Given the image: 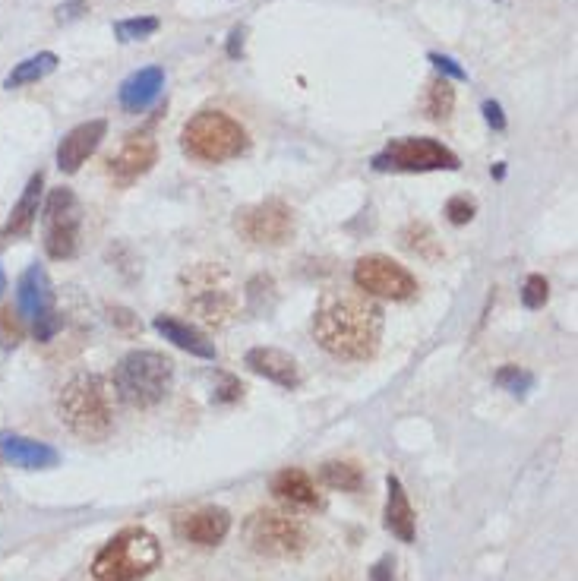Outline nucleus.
I'll list each match as a JSON object with an SVG mask.
<instances>
[{
  "mask_svg": "<svg viewBox=\"0 0 578 581\" xmlns=\"http://www.w3.org/2000/svg\"><path fill=\"white\" fill-rule=\"evenodd\" d=\"M313 335L338 360H370L383 338V307L367 294L329 291L316 307Z\"/></svg>",
  "mask_w": 578,
  "mask_h": 581,
  "instance_id": "nucleus-1",
  "label": "nucleus"
},
{
  "mask_svg": "<svg viewBox=\"0 0 578 581\" xmlns=\"http://www.w3.org/2000/svg\"><path fill=\"white\" fill-rule=\"evenodd\" d=\"M57 414L64 427L86 439V443H102L114 430V408L108 383L98 373H76L70 383L61 389L57 398Z\"/></svg>",
  "mask_w": 578,
  "mask_h": 581,
  "instance_id": "nucleus-2",
  "label": "nucleus"
},
{
  "mask_svg": "<svg viewBox=\"0 0 578 581\" xmlns=\"http://www.w3.org/2000/svg\"><path fill=\"white\" fill-rule=\"evenodd\" d=\"M247 146V130L225 111H199L181 130V149L203 165H222L231 158H241Z\"/></svg>",
  "mask_w": 578,
  "mask_h": 581,
  "instance_id": "nucleus-3",
  "label": "nucleus"
},
{
  "mask_svg": "<svg viewBox=\"0 0 578 581\" xmlns=\"http://www.w3.org/2000/svg\"><path fill=\"white\" fill-rule=\"evenodd\" d=\"M162 547L146 528H124L98 550L92 563L95 581H139L158 569Z\"/></svg>",
  "mask_w": 578,
  "mask_h": 581,
  "instance_id": "nucleus-4",
  "label": "nucleus"
},
{
  "mask_svg": "<svg viewBox=\"0 0 578 581\" xmlns=\"http://www.w3.org/2000/svg\"><path fill=\"white\" fill-rule=\"evenodd\" d=\"M171 383L174 364L158 351H130L114 367V389L130 408H155L158 402H165Z\"/></svg>",
  "mask_w": 578,
  "mask_h": 581,
  "instance_id": "nucleus-5",
  "label": "nucleus"
},
{
  "mask_svg": "<svg viewBox=\"0 0 578 581\" xmlns=\"http://www.w3.org/2000/svg\"><path fill=\"white\" fill-rule=\"evenodd\" d=\"M187 307L209 326H225L237 313V288L218 263H199L181 272Z\"/></svg>",
  "mask_w": 578,
  "mask_h": 581,
  "instance_id": "nucleus-6",
  "label": "nucleus"
},
{
  "mask_svg": "<svg viewBox=\"0 0 578 581\" xmlns=\"http://www.w3.org/2000/svg\"><path fill=\"white\" fill-rule=\"evenodd\" d=\"M244 540L256 556L297 559L310 547V531L294 515L278 509H256L244 522Z\"/></svg>",
  "mask_w": 578,
  "mask_h": 581,
  "instance_id": "nucleus-7",
  "label": "nucleus"
},
{
  "mask_svg": "<svg viewBox=\"0 0 578 581\" xmlns=\"http://www.w3.org/2000/svg\"><path fill=\"white\" fill-rule=\"evenodd\" d=\"M376 171H402V174H427V171H455L458 155L430 136H402L373 155Z\"/></svg>",
  "mask_w": 578,
  "mask_h": 581,
  "instance_id": "nucleus-8",
  "label": "nucleus"
},
{
  "mask_svg": "<svg viewBox=\"0 0 578 581\" xmlns=\"http://www.w3.org/2000/svg\"><path fill=\"white\" fill-rule=\"evenodd\" d=\"M42 231H45V253L51 259H70L79 250V234H83V206L73 190L57 187L51 190L42 209Z\"/></svg>",
  "mask_w": 578,
  "mask_h": 581,
  "instance_id": "nucleus-9",
  "label": "nucleus"
},
{
  "mask_svg": "<svg viewBox=\"0 0 578 581\" xmlns=\"http://www.w3.org/2000/svg\"><path fill=\"white\" fill-rule=\"evenodd\" d=\"M16 307H19V316L26 319L32 326L38 342H51V338L61 332L64 319L57 313V304H54V288H51V278L42 266H29L23 272L16 285Z\"/></svg>",
  "mask_w": 578,
  "mask_h": 581,
  "instance_id": "nucleus-10",
  "label": "nucleus"
},
{
  "mask_svg": "<svg viewBox=\"0 0 578 581\" xmlns=\"http://www.w3.org/2000/svg\"><path fill=\"white\" fill-rule=\"evenodd\" d=\"M234 228L241 237H247L250 244H263V247H282L294 237V212L285 199H263V203H253L237 209L234 215Z\"/></svg>",
  "mask_w": 578,
  "mask_h": 581,
  "instance_id": "nucleus-11",
  "label": "nucleus"
},
{
  "mask_svg": "<svg viewBox=\"0 0 578 581\" xmlns=\"http://www.w3.org/2000/svg\"><path fill=\"white\" fill-rule=\"evenodd\" d=\"M354 285L367 297H383V300H408L417 294V278L398 266L389 256H364L354 266Z\"/></svg>",
  "mask_w": 578,
  "mask_h": 581,
  "instance_id": "nucleus-12",
  "label": "nucleus"
},
{
  "mask_svg": "<svg viewBox=\"0 0 578 581\" xmlns=\"http://www.w3.org/2000/svg\"><path fill=\"white\" fill-rule=\"evenodd\" d=\"M231 531V515L222 506H203L174 518V534L196 547H218Z\"/></svg>",
  "mask_w": 578,
  "mask_h": 581,
  "instance_id": "nucleus-13",
  "label": "nucleus"
},
{
  "mask_svg": "<svg viewBox=\"0 0 578 581\" xmlns=\"http://www.w3.org/2000/svg\"><path fill=\"white\" fill-rule=\"evenodd\" d=\"M158 162V143L149 133H133L124 139V146L108 158V174L114 177V184H133L143 174L152 171Z\"/></svg>",
  "mask_w": 578,
  "mask_h": 581,
  "instance_id": "nucleus-14",
  "label": "nucleus"
},
{
  "mask_svg": "<svg viewBox=\"0 0 578 581\" xmlns=\"http://www.w3.org/2000/svg\"><path fill=\"white\" fill-rule=\"evenodd\" d=\"M108 133V124L105 120H89V124H79L73 127L64 139H61V146H57V168L73 174L83 168L86 158L102 146V139Z\"/></svg>",
  "mask_w": 578,
  "mask_h": 581,
  "instance_id": "nucleus-15",
  "label": "nucleus"
},
{
  "mask_svg": "<svg viewBox=\"0 0 578 581\" xmlns=\"http://www.w3.org/2000/svg\"><path fill=\"white\" fill-rule=\"evenodd\" d=\"M244 364L256 373L269 379V383L282 386V389H297L301 386V367L288 351H278V348H250Z\"/></svg>",
  "mask_w": 578,
  "mask_h": 581,
  "instance_id": "nucleus-16",
  "label": "nucleus"
},
{
  "mask_svg": "<svg viewBox=\"0 0 578 581\" xmlns=\"http://www.w3.org/2000/svg\"><path fill=\"white\" fill-rule=\"evenodd\" d=\"M0 458H7V462H13L16 468H26V471H45L61 462V452L48 443H38V439L4 433L0 436Z\"/></svg>",
  "mask_w": 578,
  "mask_h": 581,
  "instance_id": "nucleus-17",
  "label": "nucleus"
},
{
  "mask_svg": "<svg viewBox=\"0 0 578 581\" xmlns=\"http://www.w3.org/2000/svg\"><path fill=\"white\" fill-rule=\"evenodd\" d=\"M165 89V70L162 67H143L130 73L124 83H121V92H117V102L127 114H143L158 95Z\"/></svg>",
  "mask_w": 578,
  "mask_h": 581,
  "instance_id": "nucleus-18",
  "label": "nucleus"
},
{
  "mask_svg": "<svg viewBox=\"0 0 578 581\" xmlns=\"http://www.w3.org/2000/svg\"><path fill=\"white\" fill-rule=\"evenodd\" d=\"M272 496L294 509H320V493H316L313 477L301 468H285L269 480Z\"/></svg>",
  "mask_w": 578,
  "mask_h": 581,
  "instance_id": "nucleus-19",
  "label": "nucleus"
},
{
  "mask_svg": "<svg viewBox=\"0 0 578 581\" xmlns=\"http://www.w3.org/2000/svg\"><path fill=\"white\" fill-rule=\"evenodd\" d=\"M152 329L162 335L165 342H171L174 348H181V351H187L193 357H203V360H215V345L199 329L181 323V319H174V316H155L152 319Z\"/></svg>",
  "mask_w": 578,
  "mask_h": 581,
  "instance_id": "nucleus-20",
  "label": "nucleus"
},
{
  "mask_svg": "<svg viewBox=\"0 0 578 581\" xmlns=\"http://www.w3.org/2000/svg\"><path fill=\"white\" fill-rule=\"evenodd\" d=\"M386 490H389V496H386V528L402 540V544H411L417 518H414V506L408 499V490L395 474L386 477Z\"/></svg>",
  "mask_w": 578,
  "mask_h": 581,
  "instance_id": "nucleus-21",
  "label": "nucleus"
},
{
  "mask_svg": "<svg viewBox=\"0 0 578 581\" xmlns=\"http://www.w3.org/2000/svg\"><path fill=\"white\" fill-rule=\"evenodd\" d=\"M42 187H45V174L38 171L29 177V184H26L23 196H19V203L13 206L7 225L0 228V237H23L32 231L35 218H38V203H42Z\"/></svg>",
  "mask_w": 578,
  "mask_h": 581,
  "instance_id": "nucleus-22",
  "label": "nucleus"
},
{
  "mask_svg": "<svg viewBox=\"0 0 578 581\" xmlns=\"http://www.w3.org/2000/svg\"><path fill=\"white\" fill-rule=\"evenodd\" d=\"M320 480L332 490L342 493H357L364 487V471L357 462H348V458H332V462L320 465Z\"/></svg>",
  "mask_w": 578,
  "mask_h": 581,
  "instance_id": "nucleus-23",
  "label": "nucleus"
},
{
  "mask_svg": "<svg viewBox=\"0 0 578 581\" xmlns=\"http://www.w3.org/2000/svg\"><path fill=\"white\" fill-rule=\"evenodd\" d=\"M57 70V54L54 51H42V54H35V57H26L23 64H16L10 70V76L4 79V86L7 89H19V86H32L38 83V79H45Z\"/></svg>",
  "mask_w": 578,
  "mask_h": 581,
  "instance_id": "nucleus-24",
  "label": "nucleus"
},
{
  "mask_svg": "<svg viewBox=\"0 0 578 581\" xmlns=\"http://www.w3.org/2000/svg\"><path fill=\"white\" fill-rule=\"evenodd\" d=\"M402 247L408 253H414L417 259H427V263H436V259L443 256L440 237H436V231L427 222H411V225H405V231H402Z\"/></svg>",
  "mask_w": 578,
  "mask_h": 581,
  "instance_id": "nucleus-25",
  "label": "nucleus"
},
{
  "mask_svg": "<svg viewBox=\"0 0 578 581\" xmlns=\"http://www.w3.org/2000/svg\"><path fill=\"white\" fill-rule=\"evenodd\" d=\"M455 108V89L446 76H436L433 83H427L424 92V114L430 120H446Z\"/></svg>",
  "mask_w": 578,
  "mask_h": 581,
  "instance_id": "nucleus-26",
  "label": "nucleus"
},
{
  "mask_svg": "<svg viewBox=\"0 0 578 581\" xmlns=\"http://www.w3.org/2000/svg\"><path fill=\"white\" fill-rule=\"evenodd\" d=\"M158 29H162V23H158L155 16H133V19H121V23L114 26V35L117 42H146V38H152Z\"/></svg>",
  "mask_w": 578,
  "mask_h": 581,
  "instance_id": "nucleus-27",
  "label": "nucleus"
},
{
  "mask_svg": "<svg viewBox=\"0 0 578 581\" xmlns=\"http://www.w3.org/2000/svg\"><path fill=\"white\" fill-rule=\"evenodd\" d=\"M493 383L500 386V389H506V392H512V395H525V392H531V386H534V376H531L528 370H522V367L506 364L500 373L493 376Z\"/></svg>",
  "mask_w": 578,
  "mask_h": 581,
  "instance_id": "nucleus-28",
  "label": "nucleus"
},
{
  "mask_svg": "<svg viewBox=\"0 0 578 581\" xmlns=\"http://www.w3.org/2000/svg\"><path fill=\"white\" fill-rule=\"evenodd\" d=\"M547 297H550V285H547V278L544 275H528L525 278V285H522V304L528 310H541L547 304Z\"/></svg>",
  "mask_w": 578,
  "mask_h": 581,
  "instance_id": "nucleus-29",
  "label": "nucleus"
},
{
  "mask_svg": "<svg viewBox=\"0 0 578 581\" xmlns=\"http://www.w3.org/2000/svg\"><path fill=\"white\" fill-rule=\"evenodd\" d=\"M474 212H477V203H474L471 196H465V193L452 196L449 203H446V215H449L452 225H468L471 218H474Z\"/></svg>",
  "mask_w": 578,
  "mask_h": 581,
  "instance_id": "nucleus-30",
  "label": "nucleus"
},
{
  "mask_svg": "<svg viewBox=\"0 0 578 581\" xmlns=\"http://www.w3.org/2000/svg\"><path fill=\"white\" fill-rule=\"evenodd\" d=\"M19 342H23V326H19V319H13V310H0V345L16 348Z\"/></svg>",
  "mask_w": 578,
  "mask_h": 581,
  "instance_id": "nucleus-31",
  "label": "nucleus"
},
{
  "mask_svg": "<svg viewBox=\"0 0 578 581\" xmlns=\"http://www.w3.org/2000/svg\"><path fill=\"white\" fill-rule=\"evenodd\" d=\"M430 64L440 70L446 79H458V83H462V79H468V73H465V67L458 64V60H452L449 54H440V51H430Z\"/></svg>",
  "mask_w": 578,
  "mask_h": 581,
  "instance_id": "nucleus-32",
  "label": "nucleus"
},
{
  "mask_svg": "<svg viewBox=\"0 0 578 581\" xmlns=\"http://www.w3.org/2000/svg\"><path fill=\"white\" fill-rule=\"evenodd\" d=\"M244 395V386L237 383L234 376H222V386H218L215 392H212V402H218V405H228V402H237V398Z\"/></svg>",
  "mask_w": 578,
  "mask_h": 581,
  "instance_id": "nucleus-33",
  "label": "nucleus"
},
{
  "mask_svg": "<svg viewBox=\"0 0 578 581\" xmlns=\"http://www.w3.org/2000/svg\"><path fill=\"white\" fill-rule=\"evenodd\" d=\"M83 13H89V4H86V0H70V4H61V7H57V19H61V23L79 19Z\"/></svg>",
  "mask_w": 578,
  "mask_h": 581,
  "instance_id": "nucleus-34",
  "label": "nucleus"
},
{
  "mask_svg": "<svg viewBox=\"0 0 578 581\" xmlns=\"http://www.w3.org/2000/svg\"><path fill=\"white\" fill-rule=\"evenodd\" d=\"M484 117L493 130H506V114H503V105L500 102H484Z\"/></svg>",
  "mask_w": 578,
  "mask_h": 581,
  "instance_id": "nucleus-35",
  "label": "nucleus"
},
{
  "mask_svg": "<svg viewBox=\"0 0 578 581\" xmlns=\"http://www.w3.org/2000/svg\"><path fill=\"white\" fill-rule=\"evenodd\" d=\"M392 569H395L392 556H383L380 563H373V569H370V581H395V578H392Z\"/></svg>",
  "mask_w": 578,
  "mask_h": 581,
  "instance_id": "nucleus-36",
  "label": "nucleus"
},
{
  "mask_svg": "<svg viewBox=\"0 0 578 581\" xmlns=\"http://www.w3.org/2000/svg\"><path fill=\"white\" fill-rule=\"evenodd\" d=\"M244 38H247V29L244 26H237L234 32H231V38H228V57H241L244 54Z\"/></svg>",
  "mask_w": 578,
  "mask_h": 581,
  "instance_id": "nucleus-37",
  "label": "nucleus"
},
{
  "mask_svg": "<svg viewBox=\"0 0 578 581\" xmlns=\"http://www.w3.org/2000/svg\"><path fill=\"white\" fill-rule=\"evenodd\" d=\"M7 291V275H4V266H0V294Z\"/></svg>",
  "mask_w": 578,
  "mask_h": 581,
  "instance_id": "nucleus-38",
  "label": "nucleus"
},
{
  "mask_svg": "<svg viewBox=\"0 0 578 581\" xmlns=\"http://www.w3.org/2000/svg\"><path fill=\"white\" fill-rule=\"evenodd\" d=\"M0 462H4V458H0Z\"/></svg>",
  "mask_w": 578,
  "mask_h": 581,
  "instance_id": "nucleus-39",
  "label": "nucleus"
}]
</instances>
